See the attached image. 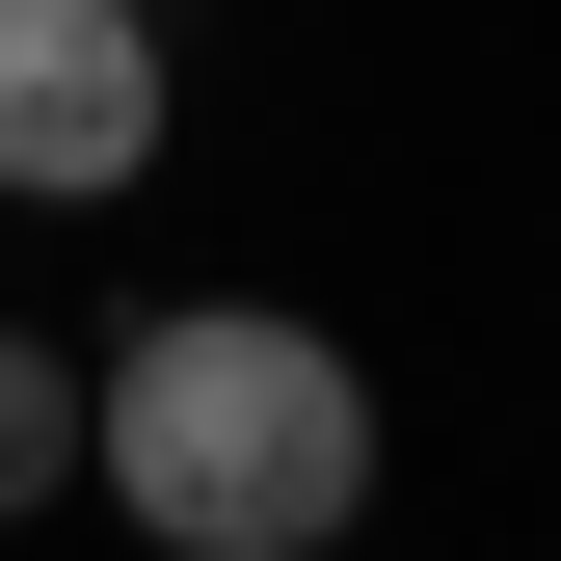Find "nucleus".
<instances>
[{
	"mask_svg": "<svg viewBox=\"0 0 561 561\" xmlns=\"http://www.w3.org/2000/svg\"><path fill=\"white\" fill-rule=\"evenodd\" d=\"M81 481L161 561H347V508H375V375L321 321H267V295H161L81 375Z\"/></svg>",
	"mask_w": 561,
	"mask_h": 561,
	"instance_id": "1",
	"label": "nucleus"
},
{
	"mask_svg": "<svg viewBox=\"0 0 561 561\" xmlns=\"http://www.w3.org/2000/svg\"><path fill=\"white\" fill-rule=\"evenodd\" d=\"M134 161H161V0H0V187L107 215Z\"/></svg>",
	"mask_w": 561,
	"mask_h": 561,
	"instance_id": "2",
	"label": "nucleus"
},
{
	"mask_svg": "<svg viewBox=\"0 0 561 561\" xmlns=\"http://www.w3.org/2000/svg\"><path fill=\"white\" fill-rule=\"evenodd\" d=\"M54 481H81V347H27V321H0V535H27Z\"/></svg>",
	"mask_w": 561,
	"mask_h": 561,
	"instance_id": "3",
	"label": "nucleus"
}]
</instances>
